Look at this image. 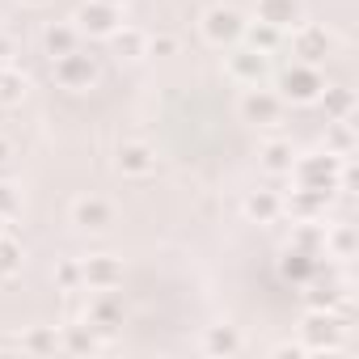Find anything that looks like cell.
I'll use <instances>...</instances> for the list:
<instances>
[{
  "instance_id": "obj_1",
  "label": "cell",
  "mask_w": 359,
  "mask_h": 359,
  "mask_svg": "<svg viewBox=\"0 0 359 359\" xmlns=\"http://www.w3.org/2000/svg\"><path fill=\"white\" fill-rule=\"evenodd\" d=\"M241 34H245V22H241L237 9H229V5H212V9L203 13V39H208V43L224 47V43H237Z\"/></svg>"
},
{
  "instance_id": "obj_2",
  "label": "cell",
  "mask_w": 359,
  "mask_h": 359,
  "mask_svg": "<svg viewBox=\"0 0 359 359\" xmlns=\"http://www.w3.org/2000/svg\"><path fill=\"white\" fill-rule=\"evenodd\" d=\"M279 97H292V102H317L321 97V76H317V68L313 64H296V68H287L283 72V81H279Z\"/></svg>"
},
{
  "instance_id": "obj_3",
  "label": "cell",
  "mask_w": 359,
  "mask_h": 359,
  "mask_svg": "<svg viewBox=\"0 0 359 359\" xmlns=\"http://www.w3.org/2000/svg\"><path fill=\"white\" fill-rule=\"evenodd\" d=\"M55 81L64 89H89L97 81V64L89 55H81V51H68V55L55 60Z\"/></svg>"
},
{
  "instance_id": "obj_4",
  "label": "cell",
  "mask_w": 359,
  "mask_h": 359,
  "mask_svg": "<svg viewBox=\"0 0 359 359\" xmlns=\"http://www.w3.org/2000/svg\"><path fill=\"white\" fill-rule=\"evenodd\" d=\"M72 224L102 233V229H110V224H114V208H110L106 199H97V195H81V199L72 203Z\"/></svg>"
},
{
  "instance_id": "obj_5",
  "label": "cell",
  "mask_w": 359,
  "mask_h": 359,
  "mask_svg": "<svg viewBox=\"0 0 359 359\" xmlns=\"http://www.w3.org/2000/svg\"><path fill=\"white\" fill-rule=\"evenodd\" d=\"M279 110H283V97H279V93H266V89H258V85L241 97V114H245L250 123H275Z\"/></svg>"
},
{
  "instance_id": "obj_6",
  "label": "cell",
  "mask_w": 359,
  "mask_h": 359,
  "mask_svg": "<svg viewBox=\"0 0 359 359\" xmlns=\"http://www.w3.org/2000/svg\"><path fill=\"white\" fill-rule=\"evenodd\" d=\"M81 279H85L89 287H97V292H110V287L123 279V262L110 258V254H97V258H89V262L81 266Z\"/></svg>"
},
{
  "instance_id": "obj_7",
  "label": "cell",
  "mask_w": 359,
  "mask_h": 359,
  "mask_svg": "<svg viewBox=\"0 0 359 359\" xmlns=\"http://www.w3.org/2000/svg\"><path fill=\"white\" fill-rule=\"evenodd\" d=\"M292 173L300 177V187L309 191H325L334 182V161L330 156H309V161H292ZM330 195V191H325Z\"/></svg>"
},
{
  "instance_id": "obj_8",
  "label": "cell",
  "mask_w": 359,
  "mask_h": 359,
  "mask_svg": "<svg viewBox=\"0 0 359 359\" xmlns=\"http://www.w3.org/2000/svg\"><path fill=\"white\" fill-rule=\"evenodd\" d=\"M229 76L233 81H241V85H258L262 76H266V55L262 51H233L229 55Z\"/></svg>"
},
{
  "instance_id": "obj_9",
  "label": "cell",
  "mask_w": 359,
  "mask_h": 359,
  "mask_svg": "<svg viewBox=\"0 0 359 359\" xmlns=\"http://www.w3.org/2000/svg\"><path fill=\"white\" fill-rule=\"evenodd\" d=\"M76 22L89 34H114L118 30V9L114 5H102V0H89V5L76 13Z\"/></svg>"
},
{
  "instance_id": "obj_10",
  "label": "cell",
  "mask_w": 359,
  "mask_h": 359,
  "mask_svg": "<svg viewBox=\"0 0 359 359\" xmlns=\"http://www.w3.org/2000/svg\"><path fill=\"white\" fill-rule=\"evenodd\" d=\"M156 169V152L148 148V144H123L118 148V173H127V177H144V173H152Z\"/></svg>"
},
{
  "instance_id": "obj_11",
  "label": "cell",
  "mask_w": 359,
  "mask_h": 359,
  "mask_svg": "<svg viewBox=\"0 0 359 359\" xmlns=\"http://www.w3.org/2000/svg\"><path fill=\"white\" fill-rule=\"evenodd\" d=\"M258 22L275 26V30H287L300 22V0H258Z\"/></svg>"
},
{
  "instance_id": "obj_12",
  "label": "cell",
  "mask_w": 359,
  "mask_h": 359,
  "mask_svg": "<svg viewBox=\"0 0 359 359\" xmlns=\"http://www.w3.org/2000/svg\"><path fill=\"white\" fill-rule=\"evenodd\" d=\"M292 47H296L300 64H317V60H325V51H330V34H325L321 26H304V30L292 39Z\"/></svg>"
},
{
  "instance_id": "obj_13",
  "label": "cell",
  "mask_w": 359,
  "mask_h": 359,
  "mask_svg": "<svg viewBox=\"0 0 359 359\" xmlns=\"http://www.w3.org/2000/svg\"><path fill=\"white\" fill-rule=\"evenodd\" d=\"M304 338H309L313 351H321L325 342L338 338V321H334L330 313H309V321H304Z\"/></svg>"
},
{
  "instance_id": "obj_14",
  "label": "cell",
  "mask_w": 359,
  "mask_h": 359,
  "mask_svg": "<svg viewBox=\"0 0 359 359\" xmlns=\"http://www.w3.org/2000/svg\"><path fill=\"white\" fill-rule=\"evenodd\" d=\"M292 161H296V152H292L287 140H271L262 148V169L266 173H292Z\"/></svg>"
},
{
  "instance_id": "obj_15",
  "label": "cell",
  "mask_w": 359,
  "mask_h": 359,
  "mask_svg": "<svg viewBox=\"0 0 359 359\" xmlns=\"http://www.w3.org/2000/svg\"><path fill=\"white\" fill-rule=\"evenodd\" d=\"M245 216L258 220V224H271V220L279 216V195H271V191L250 195V199H245Z\"/></svg>"
},
{
  "instance_id": "obj_16",
  "label": "cell",
  "mask_w": 359,
  "mask_h": 359,
  "mask_svg": "<svg viewBox=\"0 0 359 359\" xmlns=\"http://www.w3.org/2000/svg\"><path fill=\"white\" fill-rule=\"evenodd\" d=\"M110 39H114V51H118L123 60H140V55H148V34H140V30H114Z\"/></svg>"
},
{
  "instance_id": "obj_17",
  "label": "cell",
  "mask_w": 359,
  "mask_h": 359,
  "mask_svg": "<svg viewBox=\"0 0 359 359\" xmlns=\"http://www.w3.org/2000/svg\"><path fill=\"white\" fill-rule=\"evenodd\" d=\"M43 43H47V55H51V60H60V55L76 51V30H72V26H51Z\"/></svg>"
},
{
  "instance_id": "obj_18",
  "label": "cell",
  "mask_w": 359,
  "mask_h": 359,
  "mask_svg": "<svg viewBox=\"0 0 359 359\" xmlns=\"http://www.w3.org/2000/svg\"><path fill=\"white\" fill-rule=\"evenodd\" d=\"M203 346H208V351H216V355H220V351H224V355H237V351H241V338H237L229 325H212Z\"/></svg>"
},
{
  "instance_id": "obj_19",
  "label": "cell",
  "mask_w": 359,
  "mask_h": 359,
  "mask_svg": "<svg viewBox=\"0 0 359 359\" xmlns=\"http://www.w3.org/2000/svg\"><path fill=\"white\" fill-rule=\"evenodd\" d=\"M22 271V245L13 237H0V279H9Z\"/></svg>"
},
{
  "instance_id": "obj_20",
  "label": "cell",
  "mask_w": 359,
  "mask_h": 359,
  "mask_svg": "<svg viewBox=\"0 0 359 359\" xmlns=\"http://www.w3.org/2000/svg\"><path fill=\"white\" fill-rule=\"evenodd\" d=\"M22 97H26V76H18V72H5V68H0V102L13 106V102H22Z\"/></svg>"
},
{
  "instance_id": "obj_21",
  "label": "cell",
  "mask_w": 359,
  "mask_h": 359,
  "mask_svg": "<svg viewBox=\"0 0 359 359\" xmlns=\"http://www.w3.org/2000/svg\"><path fill=\"white\" fill-rule=\"evenodd\" d=\"M275 43H279V30H275V26L258 22V26L250 30V47H254V51H262V55H266V51H275Z\"/></svg>"
},
{
  "instance_id": "obj_22",
  "label": "cell",
  "mask_w": 359,
  "mask_h": 359,
  "mask_svg": "<svg viewBox=\"0 0 359 359\" xmlns=\"http://www.w3.org/2000/svg\"><path fill=\"white\" fill-rule=\"evenodd\" d=\"M317 245H325V233H321L313 220H304V229L296 233V250H300V254H313Z\"/></svg>"
},
{
  "instance_id": "obj_23",
  "label": "cell",
  "mask_w": 359,
  "mask_h": 359,
  "mask_svg": "<svg viewBox=\"0 0 359 359\" xmlns=\"http://www.w3.org/2000/svg\"><path fill=\"white\" fill-rule=\"evenodd\" d=\"M351 102H355V97H351V89H338V93H330V89H325V110H330L334 118H346Z\"/></svg>"
},
{
  "instance_id": "obj_24",
  "label": "cell",
  "mask_w": 359,
  "mask_h": 359,
  "mask_svg": "<svg viewBox=\"0 0 359 359\" xmlns=\"http://www.w3.org/2000/svg\"><path fill=\"white\" fill-rule=\"evenodd\" d=\"M89 313H93V321H97V325H106V321H114V317H118L114 300H106V296H102V300H93V304H89Z\"/></svg>"
},
{
  "instance_id": "obj_25",
  "label": "cell",
  "mask_w": 359,
  "mask_h": 359,
  "mask_svg": "<svg viewBox=\"0 0 359 359\" xmlns=\"http://www.w3.org/2000/svg\"><path fill=\"white\" fill-rule=\"evenodd\" d=\"M173 51H177V39H169V34L148 39V55H173Z\"/></svg>"
},
{
  "instance_id": "obj_26",
  "label": "cell",
  "mask_w": 359,
  "mask_h": 359,
  "mask_svg": "<svg viewBox=\"0 0 359 359\" xmlns=\"http://www.w3.org/2000/svg\"><path fill=\"white\" fill-rule=\"evenodd\" d=\"M26 346H30V351H51V346H55V338H51L47 330H34V334L26 338Z\"/></svg>"
},
{
  "instance_id": "obj_27",
  "label": "cell",
  "mask_w": 359,
  "mask_h": 359,
  "mask_svg": "<svg viewBox=\"0 0 359 359\" xmlns=\"http://www.w3.org/2000/svg\"><path fill=\"white\" fill-rule=\"evenodd\" d=\"M13 208H18L13 191H9V187H0V220H9V216H13Z\"/></svg>"
},
{
  "instance_id": "obj_28",
  "label": "cell",
  "mask_w": 359,
  "mask_h": 359,
  "mask_svg": "<svg viewBox=\"0 0 359 359\" xmlns=\"http://www.w3.org/2000/svg\"><path fill=\"white\" fill-rule=\"evenodd\" d=\"M334 148H342V152L351 148V123H346V118H338V131H334Z\"/></svg>"
},
{
  "instance_id": "obj_29",
  "label": "cell",
  "mask_w": 359,
  "mask_h": 359,
  "mask_svg": "<svg viewBox=\"0 0 359 359\" xmlns=\"http://www.w3.org/2000/svg\"><path fill=\"white\" fill-rule=\"evenodd\" d=\"M60 283H64V287H76V283H81V266L64 262V266H60Z\"/></svg>"
},
{
  "instance_id": "obj_30",
  "label": "cell",
  "mask_w": 359,
  "mask_h": 359,
  "mask_svg": "<svg viewBox=\"0 0 359 359\" xmlns=\"http://www.w3.org/2000/svg\"><path fill=\"white\" fill-rule=\"evenodd\" d=\"M68 346H72V351H89V346H93V338H89V334H81V330L72 325V330H68Z\"/></svg>"
},
{
  "instance_id": "obj_31",
  "label": "cell",
  "mask_w": 359,
  "mask_h": 359,
  "mask_svg": "<svg viewBox=\"0 0 359 359\" xmlns=\"http://www.w3.org/2000/svg\"><path fill=\"white\" fill-rule=\"evenodd\" d=\"M325 241H334V250L338 254H351V229H338L334 237H325Z\"/></svg>"
},
{
  "instance_id": "obj_32",
  "label": "cell",
  "mask_w": 359,
  "mask_h": 359,
  "mask_svg": "<svg viewBox=\"0 0 359 359\" xmlns=\"http://www.w3.org/2000/svg\"><path fill=\"white\" fill-rule=\"evenodd\" d=\"M9 51H13V43H9V39H5V34H0V64H5V60H13V55H9Z\"/></svg>"
},
{
  "instance_id": "obj_33",
  "label": "cell",
  "mask_w": 359,
  "mask_h": 359,
  "mask_svg": "<svg viewBox=\"0 0 359 359\" xmlns=\"http://www.w3.org/2000/svg\"><path fill=\"white\" fill-rule=\"evenodd\" d=\"M9 152H13V148H9V140H0V165L9 161Z\"/></svg>"
},
{
  "instance_id": "obj_34",
  "label": "cell",
  "mask_w": 359,
  "mask_h": 359,
  "mask_svg": "<svg viewBox=\"0 0 359 359\" xmlns=\"http://www.w3.org/2000/svg\"><path fill=\"white\" fill-rule=\"evenodd\" d=\"M22 5H30V9H43V5H51V0H22Z\"/></svg>"
},
{
  "instance_id": "obj_35",
  "label": "cell",
  "mask_w": 359,
  "mask_h": 359,
  "mask_svg": "<svg viewBox=\"0 0 359 359\" xmlns=\"http://www.w3.org/2000/svg\"><path fill=\"white\" fill-rule=\"evenodd\" d=\"M102 5H114V9H118V5H123V0H102Z\"/></svg>"
}]
</instances>
